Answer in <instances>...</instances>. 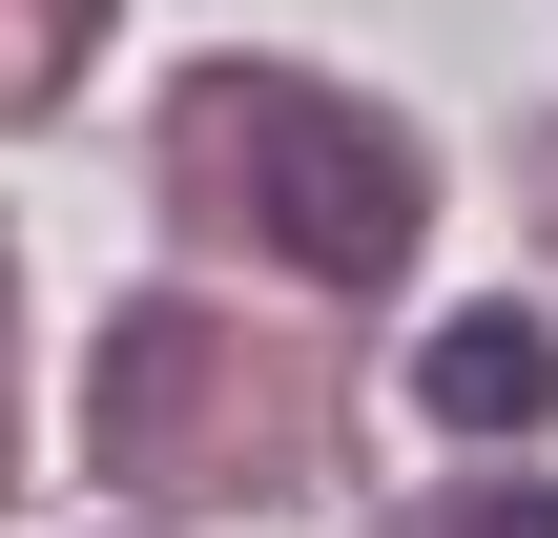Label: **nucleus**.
<instances>
[{
  "label": "nucleus",
  "mask_w": 558,
  "mask_h": 538,
  "mask_svg": "<svg viewBox=\"0 0 558 538\" xmlns=\"http://www.w3.org/2000/svg\"><path fill=\"white\" fill-rule=\"evenodd\" d=\"M186 145H248V207H269V249L290 270H331V290H373V270H414V145L393 124H352L331 83H207L186 104Z\"/></svg>",
  "instance_id": "nucleus-1"
},
{
  "label": "nucleus",
  "mask_w": 558,
  "mask_h": 538,
  "mask_svg": "<svg viewBox=\"0 0 558 538\" xmlns=\"http://www.w3.org/2000/svg\"><path fill=\"white\" fill-rule=\"evenodd\" d=\"M414 415H435V435H538L558 415V332L538 311H456V332L414 352Z\"/></svg>",
  "instance_id": "nucleus-2"
},
{
  "label": "nucleus",
  "mask_w": 558,
  "mask_h": 538,
  "mask_svg": "<svg viewBox=\"0 0 558 538\" xmlns=\"http://www.w3.org/2000/svg\"><path fill=\"white\" fill-rule=\"evenodd\" d=\"M414 538H558V498H538V477H476V498H435Z\"/></svg>",
  "instance_id": "nucleus-3"
}]
</instances>
